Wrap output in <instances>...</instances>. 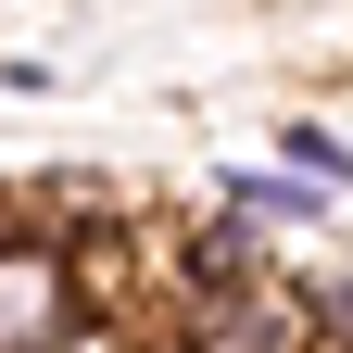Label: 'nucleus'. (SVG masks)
Masks as SVG:
<instances>
[{
  "mask_svg": "<svg viewBox=\"0 0 353 353\" xmlns=\"http://www.w3.org/2000/svg\"><path fill=\"white\" fill-rule=\"evenodd\" d=\"M101 316H88V252L0 228V353H88Z\"/></svg>",
  "mask_w": 353,
  "mask_h": 353,
  "instance_id": "nucleus-1",
  "label": "nucleus"
},
{
  "mask_svg": "<svg viewBox=\"0 0 353 353\" xmlns=\"http://www.w3.org/2000/svg\"><path fill=\"white\" fill-rule=\"evenodd\" d=\"M278 152H290V176H303V190H341V176H353V152L328 139V126H278Z\"/></svg>",
  "mask_w": 353,
  "mask_h": 353,
  "instance_id": "nucleus-2",
  "label": "nucleus"
},
{
  "mask_svg": "<svg viewBox=\"0 0 353 353\" xmlns=\"http://www.w3.org/2000/svg\"><path fill=\"white\" fill-rule=\"evenodd\" d=\"M303 341H316V353H353V278L341 290H303Z\"/></svg>",
  "mask_w": 353,
  "mask_h": 353,
  "instance_id": "nucleus-3",
  "label": "nucleus"
}]
</instances>
